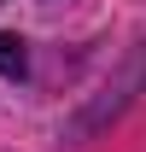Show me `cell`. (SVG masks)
<instances>
[{"label": "cell", "mask_w": 146, "mask_h": 152, "mask_svg": "<svg viewBox=\"0 0 146 152\" xmlns=\"http://www.w3.org/2000/svg\"><path fill=\"white\" fill-rule=\"evenodd\" d=\"M29 70V53H23L18 35H0V76H23Z\"/></svg>", "instance_id": "1"}]
</instances>
